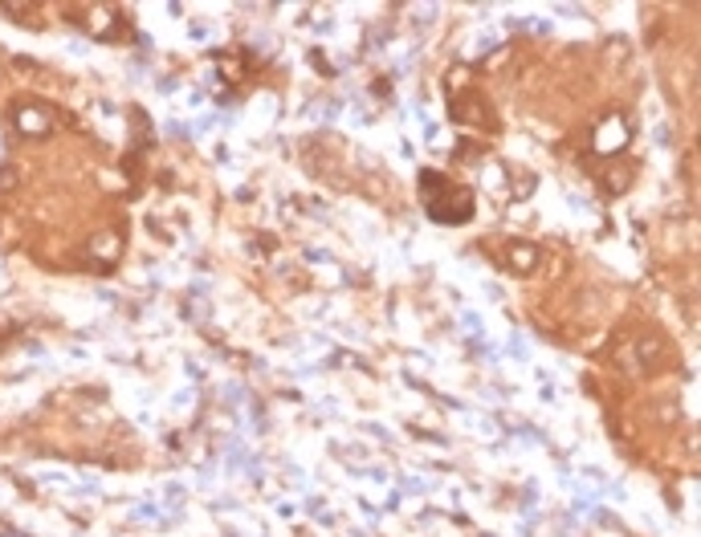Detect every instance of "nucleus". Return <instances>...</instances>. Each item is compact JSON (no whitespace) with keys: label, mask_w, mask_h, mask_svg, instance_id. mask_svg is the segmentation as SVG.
<instances>
[{"label":"nucleus","mask_w":701,"mask_h":537,"mask_svg":"<svg viewBox=\"0 0 701 537\" xmlns=\"http://www.w3.org/2000/svg\"><path fill=\"white\" fill-rule=\"evenodd\" d=\"M420 196H424V208L436 224H465L473 220V192L469 187L444 179L441 171H424L420 175Z\"/></svg>","instance_id":"nucleus-1"},{"label":"nucleus","mask_w":701,"mask_h":537,"mask_svg":"<svg viewBox=\"0 0 701 537\" xmlns=\"http://www.w3.org/2000/svg\"><path fill=\"white\" fill-rule=\"evenodd\" d=\"M506 265L514 268V273H534V268H538V244L510 241L506 244Z\"/></svg>","instance_id":"nucleus-2"},{"label":"nucleus","mask_w":701,"mask_h":537,"mask_svg":"<svg viewBox=\"0 0 701 537\" xmlns=\"http://www.w3.org/2000/svg\"><path fill=\"white\" fill-rule=\"evenodd\" d=\"M481 114H486V106H481V98L453 102V118H465V122H481Z\"/></svg>","instance_id":"nucleus-3"},{"label":"nucleus","mask_w":701,"mask_h":537,"mask_svg":"<svg viewBox=\"0 0 701 537\" xmlns=\"http://www.w3.org/2000/svg\"><path fill=\"white\" fill-rule=\"evenodd\" d=\"M16 179H21V171H16V167H4V171H0V192H13Z\"/></svg>","instance_id":"nucleus-4"}]
</instances>
